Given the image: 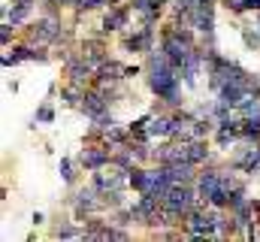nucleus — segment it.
Segmentation results:
<instances>
[{
  "mask_svg": "<svg viewBox=\"0 0 260 242\" xmlns=\"http://www.w3.org/2000/svg\"><path fill=\"white\" fill-rule=\"evenodd\" d=\"M145 82L151 88V94L157 100H164L167 109H179L185 106V97H182V73L173 67V60L167 58V52L157 46L145 55Z\"/></svg>",
  "mask_w": 260,
  "mask_h": 242,
  "instance_id": "obj_1",
  "label": "nucleus"
},
{
  "mask_svg": "<svg viewBox=\"0 0 260 242\" xmlns=\"http://www.w3.org/2000/svg\"><path fill=\"white\" fill-rule=\"evenodd\" d=\"M76 161L82 164L85 173H97L103 167H112V145L106 139H85V145L76 155Z\"/></svg>",
  "mask_w": 260,
  "mask_h": 242,
  "instance_id": "obj_2",
  "label": "nucleus"
},
{
  "mask_svg": "<svg viewBox=\"0 0 260 242\" xmlns=\"http://www.w3.org/2000/svg\"><path fill=\"white\" fill-rule=\"evenodd\" d=\"M70 206H73V215L79 221H85L88 215H97V212H106L103 209V194L88 182V185H76L73 197H70Z\"/></svg>",
  "mask_w": 260,
  "mask_h": 242,
  "instance_id": "obj_3",
  "label": "nucleus"
},
{
  "mask_svg": "<svg viewBox=\"0 0 260 242\" xmlns=\"http://www.w3.org/2000/svg\"><path fill=\"white\" fill-rule=\"evenodd\" d=\"M230 167H236L242 176H257L260 173V142H245L230 155Z\"/></svg>",
  "mask_w": 260,
  "mask_h": 242,
  "instance_id": "obj_4",
  "label": "nucleus"
},
{
  "mask_svg": "<svg viewBox=\"0 0 260 242\" xmlns=\"http://www.w3.org/2000/svg\"><path fill=\"white\" fill-rule=\"evenodd\" d=\"M109 106H112V100H109L97 85H91V88H85V97H82L79 112H82L88 121H97V118H103V115L109 112Z\"/></svg>",
  "mask_w": 260,
  "mask_h": 242,
  "instance_id": "obj_5",
  "label": "nucleus"
},
{
  "mask_svg": "<svg viewBox=\"0 0 260 242\" xmlns=\"http://www.w3.org/2000/svg\"><path fill=\"white\" fill-rule=\"evenodd\" d=\"M130 15H136L130 9V3H118V6H109L103 12V21H100V34H124L130 24Z\"/></svg>",
  "mask_w": 260,
  "mask_h": 242,
  "instance_id": "obj_6",
  "label": "nucleus"
},
{
  "mask_svg": "<svg viewBox=\"0 0 260 242\" xmlns=\"http://www.w3.org/2000/svg\"><path fill=\"white\" fill-rule=\"evenodd\" d=\"M124 67L118 58H106L97 70H94V85H124L127 76H124Z\"/></svg>",
  "mask_w": 260,
  "mask_h": 242,
  "instance_id": "obj_7",
  "label": "nucleus"
},
{
  "mask_svg": "<svg viewBox=\"0 0 260 242\" xmlns=\"http://www.w3.org/2000/svg\"><path fill=\"white\" fill-rule=\"evenodd\" d=\"M188 24L194 27L200 37H209V34H215V6H194L191 9V15H188Z\"/></svg>",
  "mask_w": 260,
  "mask_h": 242,
  "instance_id": "obj_8",
  "label": "nucleus"
},
{
  "mask_svg": "<svg viewBox=\"0 0 260 242\" xmlns=\"http://www.w3.org/2000/svg\"><path fill=\"white\" fill-rule=\"evenodd\" d=\"M167 173H170L173 185H197L200 167L191 161H179V164H167Z\"/></svg>",
  "mask_w": 260,
  "mask_h": 242,
  "instance_id": "obj_9",
  "label": "nucleus"
},
{
  "mask_svg": "<svg viewBox=\"0 0 260 242\" xmlns=\"http://www.w3.org/2000/svg\"><path fill=\"white\" fill-rule=\"evenodd\" d=\"M76 221H79L76 215H73V218H67V215L61 218V215H58L49 236H52V239H82V230H85V227H76Z\"/></svg>",
  "mask_w": 260,
  "mask_h": 242,
  "instance_id": "obj_10",
  "label": "nucleus"
},
{
  "mask_svg": "<svg viewBox=\"0 0 260 242\" xmlns=\"http://www.w3.org/2000/svg\"><path fill=\"white\" fill-rule=\"evenodd\" d=\"M188 161L203 167V164H212L215 155H212V139H188Z\"/></svg>",
  "mask_w": 260,
  "mask_h": 242,
  "instance_id": "obj_11",
  "label": "nucleus"
},
{
  "mask_svg": "<svg viewBox=\"0 0 260 242\" xmlns=\"http://www.w3.org/2000/svg\"><path fill=\"white\" fill-rule=\"evenodd\" d=\"M215 97H218V100H224V103H230V106L236 109V106L248 97V88H245L242 82H224V85L215 91Z\"/></svg>",
  "mask_w": 260,
  "mask_h": 242,
  "instance_id": "obj_12",
  "label": "nucleus"
},
{
  "mask_svg": "<svg viewBox=\"0 0 260 242\" xmlns=\"http://www.w3.org/2000/svg\"><path fill=\"white\" fill-rule=\"evenodd\" d=\"M79 170H82V164H79L76 158H70V155H64V158L58 161V173H61L64 185H70V188L79 185Z\"/></svg>",
  "mask_w": 260,
  "mask_h": 242,
  "instance_id": "obj_13",
  "label": "nucleus"
},
{
  "mask_svg": "<svg viewBox=\"0 0 260 242\" xmlns=\"http://www.w3.org/2000/svg\"><path fill=\"white\" fill-rule=\"evenodd\" d=\"M82 97H85V88L70 85V82H64V85H61V103H64V106H70V109H79V106H82Z\"/></svg>",
  "mask_w": 260,
  "mask_h": 242,
  "instance_id": "obj_14",
  "label": "nucleus"
},
{
  "mask_svg": "<svg viewBox=\"0 0 260 242\" xmlns=\"http://www.w3.org/2000/svg\"><path fill=\"white\" fill-rule=\"evenodd\" d=\"M221 6L230 15H245V12H260V0H221Z\"/></svg>",
  "mask_w": 260,
  "mask_h": 242,
  "instance_id": "obj_15",
  "label": "nucleus"
},
{
  "mask_svg": "<svg viewBox=\"0 0 260 242\" xmlns=\"http://www.w3.org/2000/svg\"><path fill=\"white\" fill-rule=\"evenodd\" d=\"M242 139H245V142H260V112L242 118ZM242 139H239V142H242Z\"/></svg>",
  "mask_w": 260,
  "mask_h": 242,
  "instance_id": "obj_16",
  "label": "nucleus"
},
{
  "mask_svg": "<svg viewBox=\"0 0 260 242\" xmlns=\"http://www.w3.org/2000/svg\"><path fill=\"white\" fill-rule=\"evenodd\" d=\"M103 139H106L112 148H118V145H127V142H130V130H127V127H118V124H115V127H109V130L103 133Z\"/></svg>",
  "mask_w": 260,
  "mask_h": 242,
  "instance_id": "obj_17",
  "label": "nucleus"
},
{
  "mask_svg": "<svg viewBox=\"0 0 260 242\" xmlns=\"http://www.w3.org/2000/svg\"><path fill=\"white\" fill-rule=\"evenodd\" d=\"M55 115H58V112H55V106H52V103H49V100H46V103H40V106H37V112H34V127H37V124H55Z\"/></svg>",
  "mask_w": 260,
  "mask_h": 242,
  "instance_id": "obj_18",
  "label": "nucleus"
},
{
  "mask_svg": "<svg viewBox=\"0 0 260 242\" xmlns=\"http://www.w3.org/2000/svg\"><path fill=\"white\" fill-rule=\"evenodd\" d=\"M239 34H242V43H245V49L248 52H260V27H239Z\"/></svg>",
  "mask_w": 260,
  "mask_h": 242,
  "instance_id": "obj_19",
  "label": "nucleus"
},
{
  "mask_svg": "<svg viewBox=\"0 0 260 242\" xmlns=\"http://www.w3.org/2000/svg\"><path fill=\"white\" fill-rule=\"evenodd\" d=\"M260 112V97H254V94H248L239 106H236V115H242V118H248V115H257Z\"/></svg>",
  "mask_w": 260,
  "mask_h": 242,
  "instance_id": "obj_20",
  "label": "nucleus"
},
{
  "mask_svg": "<svg viewBox=\"0 0 260 242\" xmlns=\"http://www.w3.org/2000/svg\"><path fill=\"white\" fill-rule=\"evenodd\" d=\"M103 6H109V0H79V3H76V15H82V12H97V9H103Z\"/></svg>",
  "mask_w": 260,
  "mask_h": 242,
  "instance_id": "obj_21",
  "label": "nucleus"
},
{
  "mask_svg": "<svg viewBox=\"0 0 260 242\" xmlns=\"http://www.w3.org/2000/svg\"><path fill=\"white\" fill-rule=\"evenodd\" d=\"M0 43H3V49H9V43H15V24L12 21L0 24Z\"/></svg>",
  "mask_w": 260,
  "mask_h": 242,
  "instance_id": "obj_22",
  "label": "nucleus"
},
{
  "mask_svg": "<svg viewBox=\"0 0 260 242\" xmlns=\"http://www.w3.org/2000/svg\"><path fill=\"white\" fill-rule=\"evenodd\" d=\"M245 88H248V94H254V97H260V76H257V73H251V76H248Z\"/></svg>",
  "mask_w": 260,
  "mask_h": 242,
  "instance_id": "obj_23",
  "label": "nucleus"
},
{
  "mask_svg": "<svg viewBox=\"0 0 260 242\" xmlns=\"http://www.w3.org/2000/svg\"><path fill=\"white\" fill-rule=\"evenodd\" d=\"M251 206H254V221L260 224V200H254V197H251Z\"/></svg>",
  "mask_w": 260,
  "mask_h": 242,
  "instance_id": "obj_24",
  "label": "nucleus"
},
{
  "mask_svg": "<svg viewBox=\"0 0 260 242\" xmlns=\"http://www.w3.org/2000/svg\"><path fill=\"white\" fill-rule=\"evenodd\" d=\"M34 224H37V227L46 224V215H43V212H34Z\"/></svg>",
  "mask_w": 260,
  "mask_h": 242,
  "instance_id": "obj_25",
  "label": "nucleus"
},
{
  "mask_svg": "<svg viewBox=\"0 0 260 242\" xmlns=\"http://www.w3.org/2000/svg\"><path fill=\"white\" fill-rule=\"evenodd\" d=\"M118 3H127V0H109V6H118Z\"/></svg>",
  "mask_w": 260,
  "mask_h": 242,
  "instance_id": "obj_26",
  "label": "nucleus"
},
{
  "mask_svg": "<svg viewBox=\"0 0 260 242\" xmlns=\"http://www.w3.org/2000/svg\"><path fill=\"white\" fill-rule=\"evenodd\" d=\"M257 27H260V21H257Z\"/></svg>",
  "mask_w": 260,
  "mask_h": 242,
  "instance_id": "obj_27",
  "label": "nucleus"
}]
</instances>
